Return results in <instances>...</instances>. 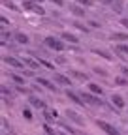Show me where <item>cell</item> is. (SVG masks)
Listing matches in <instances>:
<instances>
[{"mask_svg":"<svg viewBox=\"0 0 128 135\" xmlns=\"http://www.w3.org/2000/svg\"><path fill=\"white\" fill-rule=\"evenodd\" d=\"M43 43L49 47V49L57 51V53H62V51L66 49V43H64V40H62V38H55V36H47V38L43 40Z\"/></svg>","mask_w":128,"mask_h":135,"instance_id":"cell-1","label":"cell"},{"mask_svg":"<svg viewBox=\"0 0 128 135\" xmlns=\"http://www.w3.org/2000/svg\"><path fill=\"white\" fill-rule=\"evenodd\" d=\"M81 98H83L85 103H89V105H94V107H100V105H102L100 96H96V94H92V92H81Z\"/></svg>","mask_w":128,"mask_h":135,"instance_id":"cell-2","label":"cell"},{"mask_svg":"<svg viewBox=\"0 0 128 135\" xmlns=\"http://www.w3.org/2000/svg\"><path fill=\"white\" fill-rule=\"evenodd\" d=\"M96 126H98L104 133H107V135H121V131L117 129V128H113L109 122H106V120H96Z\"/></svg>","mask_w":128,"mask_h":135,"instance_id":"cell-3","label":"cell"},{"mask_svg":"<svg viewBox=\"0 0 128 135\" xmlns=\"http://www.w3.org/2000/svg\"><path fill=\"white\" fill-rule=\"evenodd\" d=\"M4 64H8L11 68H17V70H25V62L15 58V56H4Z\"/></svg>","mask_w":128,"mask_h":135,"instance_id":"cell-4","label":"cell"},{"mask_svg":"<svg viewBox=\"0 0 128 135\" xmlns=\"http://www.w3.org/2000/svg\"><path fill=\"white\" fill-rule=\"evenodd\" d=\"M36 83H40V86H43V88H47V90H51V92H58L57 84L51 83L49 79H45V77H36Z\"/></svg>","mask_w":128,"mask_h":135,"instance_id":"cell-5","label":"cell"},{"mask_svg":"<svg viewBox=\"0 0 128 135\" xmlns=\"http://www.w3.org/2000/svg\"><path fill=\"white\" fill-rule=\"evenodd\" d=\"M66 118H68V120H72V122H75L77 126H83V124H85V118L79 116V114H77L75 111H72V109L66 111Z\"/></svg>","mask_w":128,"mask_h":135,"instance_id":"cell-6","label":"cell"},{"mask_svg":"<svg viewBox=\"0 0 128 135\" xmlns=\"http://www.w3.org/2000/svg\"><path fill=\"white\" fill-rule=\"evenodd\" d=\"M53 83H58L60 86H70L72 84V79L68 75H62V73H55L53 75Z\"/></svg>","mask_w":128,"mask_h":135,"instance_id":"cell-7","label":"cell"},{"mask_svg":"<svg viewBox=\"0 0 128 135\" xmlns=\"http://www.w3.org/2000/svg\"><path fill=\"white\" fill-rule=\"evenodd\" d=\"M28 103H30L32 107H36V109H47V107H45V101H43L42 98H38V96H30V98H28Z\"/></svg>","mask_w":128,"mask_h":135,"instance_id":"cell-8","label":"cell"},{"mask_svg":"<svg viewBox=\"0 0 128 135\" xmlns=\"http://www.w3.org/2000/svg\"><path fill=\"white\" fill-rule=\"evenodd\" d=\"M111 103H113V107H117V109H124L126 101H124V98L121 94H113L111 96Z\"/></svg>","mask_w":128,"mask_h":135,"instance_id":"cell-9","label":"cell"},{"mask_svg":"<svg viewBox=\"0 0 128 135\" xmlns=\"http://www.w3.org/2000/svg\"><path fill=\"white\" fill-rule=\"evenodd\" d=\"M109 40L111 41H117V43H124V41H128V34H122V32H113L109 36Z\"/></svg>","mask_w":128,"mask_h":135,"instance_id":"cell-10","label":"cell"},{"mask_svg":"<svg viewBox=\"0 0 128 135\" xmlns=\"http://www.w3.org/2000/svg\"><path fill=\"white\" fill-rule=\"evenodd\" d=\"M66 98H70L75 105H85V101L81 99V94H75V92H72V90H66Z\"/></svg>","mask_w":128,"mask_h":135,"instance_id":"cell-11","label":"cell"},{"mask_svg":"<svg viewBox=\"0 0 128 135\" xmlns=\"http://www.w3.org/2000/svg\"><path fill=\"white\" fill-rule=\"evenodd\" d=\"M13 38H15V41H17L19 45H26V43L30 41L28 36H26L25 32H15V36H13Z\"/></svg>","mask_w":128,"mask_h":135,"instance_id":"cell-12","label":"cell"},{"mask_svg":"<svg viewBox=\"0 0 128 135\" xmlns=\"http://www.w3.org/2000/svg\"><path fill=\"white\" fill-rule=\"evenodd\" d=\"M23 62H25V66H28L30 68V70H38V68L42 66L38 60H34V58H30V56H25L23 58Z\"/></svg>","mask_w":128,"mask_h":135,"instance_id":"cell-13","label":"cell"},{"mask_svg":"<svg viewBox=\"0 0 128 135\" xmlns=\"http://www.w3.org/2000/svg\"><path fill=\"white\" fill-rule=\"evenodd\" d=\"M89 92H92L96 96H102L104 94V88L100 86V84H96V83H89Z\"/></svg>","mask_w":128,"mask_h":135,"instance_id":"cell-14","label":"cell"},{"mask_svg":"<svg viewBox=\"0 0 128 135\" xmlns=\"http://www.w3.org/2000/svg\"><path fill=\"white\" fill-rule=\"evenodd\" d=\"M60 38H62L64 41H70V43H77V41H79V38H75L74 34H70V32H62Z\"/></svg>","mask_w":128,"mask_h":135,"instance_id":"cell-15","label":"cell"},{"mask_svg":"<svg viewBox=\"0 0 128 135\" xmlns=\"http://www.w3.org/2000/svg\"><path fill=\"white\" fill-rule=\"evenodd\" d=\"M70 11H72L75 17H85V8H83V6H72Z\"/></svg>","mask_w":128,"mask_h":135,"instance_id":"cell-16","label":"cell"},{"mask_svg":"<svg viewBox=\"0 0 128 135\" xmlns=\"http://www.w3.org/2000/svg\"><path fill=\"white\" fill-rule=\"evenodd\" d=\"M115 51L121 53V55H124V56H128V43H117L115 45Z\"/></svg>","mask_w":128,"mask_h":135,"instance_id":"cell-17","label":"cell"},{"mask_svg":"<svg viewBox=\"0 0 128 135\" xmlns=\"http://www.w3.org/2000/svg\"><path fill=\"white\" fill-rule=\"evenodd\" d=\"M10 79H11L15 84H25V77H23V75H17V73H10Z\"/></svg>","mask_w":128,"mask_h":135,"instance_id":"cell-18","label":"cell"},{"mask_svg":"<svg viewBox=\"0 0 128 135\" xmlns=\"http://www.w3.org/2000/svg\"><path fill=\"white\" fill-rule=\"evenodd\" d=\"M115 84H119V86H128V77H124V75L115 77Z\"/></svg>","mask_w":128,"mask_h":135,"instance_id":"cell-19","label":"cell"},{"mask_svg":"<svg viewBox=\"0 0 128 135\" xmlns=\"http://www.w3.org/2000/svg\"><path fill=\"white\" fill-rule=\"evenodd\" d=\"M2 6H4V8H8V9H11V11H19V8L15 6L11 0H2Z\"/></svg>","mask_w":128,"mask_h":135,"instance_id":"cell-20","label":"cell"},{"mask_svg":"<svg viewBox=\"0 0 128 135\" xmlns=\"http://www.w3.org/2000/svg\"><path fill=\"white\" fill-rule=\"evenodd\" d=\"M36 6H38V4H36V2H30V0H25V2H23V8H25L26 11H34Z\"/></svg>","mask_w":128,"mask_h":135,"instance_id":"cell-21","label":"cell"},{"mask_svg":"<svg viewBox=\"0 0 128 135\" xmlns=\"http://www.w3.org/2000/svg\"><path fill=\"white\" fill-rule=\"evenodd\" d=\"M70 75H72V77H75V79H79V81H87V75H85V73H81V71L72 70V71H70Z\"/></svg>","mask_w":128,"mask_h":135,"instance_id":"cell-22","label":"cell"},{"mask_svg":"<svg viewBox=\"0 0 128 135\" xmlns=\"http://www.w3.org/2000/svg\"><path fill=\"white\" fill-rule=\"evenodd\" d=\"M111 9L117 11V13H121V11H122V2H121V0H115L113 6H111Z\"/></svg>","mask_w":128,"mask_h":135,"instance_id":"cell-23","label":"cell"},{"mask_svg":"<svg viewBox=\"0 0 128 135\" xmlns=\"http://www.w3.org/2000/svg\"><path fill=\"white\" fill-rule=\"evenodd\" d=\"M77 4L83 8H90V6H94V0H77Z\"/></svg>","mask_w":128,"mask_h":135,"instance_id":"cell-24","label":"cell"},{"mask_svg":"<svg viewBox=\"0 0 128 135\" xmlns=\"http://www.w3.org/2000/svg\"><path fill=\"white\" fill-rule=\"evenodd\" d=\"M92 53H94V55H100V56H104V58H107V60H111V55H107L106 51H100V49H92Z\"/></svg>","mask_w":128,"mask_h":135,"instance_id":"cell-25","label":"cell"},{"mask_svg":"<svg viewBox=\"0 0 128 135\" xmlns=\"http://www.w3.org/2000/svg\"><path fill=\"white\" fill-rule=\"evenodd\" d=\"M23 116L26 118V120H32V111H30L28 107H25V109H23Z\"/></svg>","mask_w":128,"mask_h":135,"instance_id":"cell-26","label":"cell"},{"mask_svg":"<svg viewBox=\"0 0 128 135\" xmlns=\"http://www.w3.org/2000/svg\"><path fill=\"white\" fill-rule=\"evenodd\" d=\"M92 71H94L96 75H102V77L107 75V71H106V70H100V68H92Z\"/></svg>","mask_w":128,"mask_h":135,"instance_id":"cell-27","label":"cell"},{"mask_svg":"<svg viewBox=\"0 0 128 135\" xmlns=\"http://www.w3.org/2000/svg\"><path fill=\"white\" fill-rule=\"evenodd\" d=\"M74 25H75V28H79V30H83L85 34L89 32V26H85V25H81V23H74Z\"/></svg>","mask_w":128,"mask_h":135,"instance_id":"cell-28","label":"cell"},{"mask_svg":"<svg viewBox=\"0 0 128 135\" xmlns=\"http://www.w3.org/2000/svg\"><path fill=\"white\" fill-rule=\"evenodd\" d=\"M17 92H19V94H28L26 86H23V84H17Z\"/></svg>","mask_w":128,"mask_h":135,"instance_id":"cell-29","label":"cell"},{"mask_svg":"<svg viewBox=\"0 0 128 135\" xmlns=\"http://www.w3.org/2000/svg\"><path fill=\"white\" fill-rule=\"evenodd\" d=\"M34 13H38V15H43V13H45V9H43L42 6H36V8H34Z\"/></svg>","mask_w":128,"mask_h":135,"instance_id":"cell-30","label":"cell"},{"mask_svg":"<svg viewBox=\"0 0 128 135\" xmlns=\"http://www.w3.org/2000/svg\"><path fill=\"white\" fill-rule=\"evenodd\" d=\"M100 4H104V6H113V2L115 0H98Z\"/></svg>","mask_w":128,"mask_h":135,"instance_id":"cell-31","label":"cell"},{"mask_svg":"<svg viewBox=\"0 0 128 135\" xmlns=\"http://www.w3.org/2000/svg\"><path fill=\"white\" fill-rule=\"evenodd\" d=\"M89 26L90 28H100V23L98 21H89Z\"/></svg>","mask_w":128,"mask_h":135,"instance_id":"cell-32","label":"cell"},{"mask_svg":"<svg viewBox=\"0 0 128 135\" xmlns=\"http://www.w3.org/2000/svg\"><path fill=\"white\" fill-rule=\"evenodd\" d=\"M8 38H11V34H10V32H6V30H2V40L6 41Z\"/></svg>","mask_w":128,"mask_h":135,"instance_id":"cell-33","label":"cell"},{"mask_svg":"<svg viewBox=\"0 0 128 135\" xmlns=\"http://www.w3.org/2000/svg\"><path fill=\"white\" fill-rule=\"evenodd\" d=\"M121 25H122L124 28H128V17H122V19H121Z\"/></svg>","mask_w":128,"mask_h":135,"instance_id":"cell-34","label":"cell"},{"mask_svg":"<svg viewBox=\"0 0 128 135\" xmlns=\"http://www.w3.org/2000/svg\"><path fill=\"white\" fill-rule=\"evenodd\" d=\"M43 129H45V131H47V133H49V135H55V131H53V129H51V128H49V126H47V124H45V126H43Z\"/></svg>","mask_w":128,"mask_h":135,"instance_id":"cell-35","label":"cell"},{"mask_svg":"<svg viewBox=\"0 0 128 135\" xmlns=\"http://www.w3.org/2000/svg\"><path fill=\"white\" fill-rule=\"evenodd\" d=\"M121 71H122L124 77H128V68H126V66H121Z\"/></svg>","mask_w":128,"mask_h":135,"instance_id":"cell-36","label":"cell"},{"mask_svg":"<svg viewBox=\"0 0 128 135\" xmlns=\"http://www.w3.org/2000/svg\"><path fill=\"white\" fill-rule=\"evenodd\" d=\"M10 94H11V92H10V90H8V88H6V86H2V96H4V98H6V96H10Z\"/></svg>","mask_w":128,"mask_h":135,"instance_id":"cell-37","label":"cell"},{"mask_svg":"<svg viewBox=\"0 0 128 135\" xmlns=\"http://www.w3.org/2000/svg\"><path fill=\"white\" fill-rule=\"evenodd\" d=\"M53 4H57V6H64V0H51Z\"/></svg>","mask_w":128,"mask_h":135,"instance_id":"cell-38","label":"cell"},{"mask_svg":"<svg viewBox=\"0 0 128 135\" xmlns=\"http://www.w3.org/2000/svg\"><path fill=\"white\" fill-rule=\"evenodd\" d=\"M0 21H2V26H8V25H10V21L6 19V17H2V19H0Z\"/></svg>","mask_w":128,"mask_h":135,"instance_id":"cell-39","label":"cell"},{"mask_svg":"<svg viewBox=\"0 0 128 135\" xmlns=\"http://www.w3.org/2000/svg\"><path fill=\"white\" fill-rule=\"evenodd\" d=\"M32 2H40V4H42V2H43V0H32Z\"/></svg>","mask_w":128,"mask_h":135,"instance_id":"cell-40","label":"cell"},{"mask_svg":"<svg viewBox=\"0 0 128 135\" xmlns=\"http://www.w3.org/2000/svg\"><path fill=\"white\" fill-rule=\"evenodd\" d=\"M58 135H68V133H58Z\"/></svg>","mask_w":128,"mask_h":135,"instance_id":"cell-41","label":"cell"},{"mask_svg":"<svg viewBox=\"0 0 128 135\" xmlns=\"http://www.w3.org/2000/svg\"><path fill=\"white\" fill-rule=\"evenodd\" d=\"M126 8H128V4H126Z\"/></svg>","mask_w":128,"mask_h":135,"instance_id":"cell-42","label":"cell"},{"mask_svg":"<svg viewBox=\"0 0 128 135\" xmlns=\"http://www.w3.org/2000/svg\"><path fill=\"white\" fill-rule=\"evenodd\" d=\"M23 2H25V0H23Z\"/></svg>","mask_w":128,"mask_h":135,"instance_id":"cell-43","label":"cell"}]
</instances>
